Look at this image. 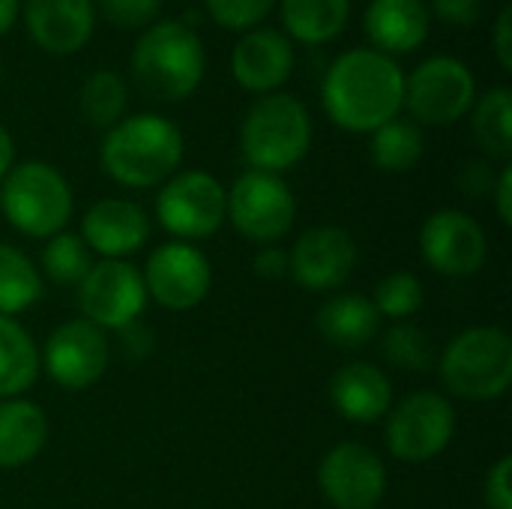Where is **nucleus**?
Segmentation results:
<instances>
[{
	"label": "nucleus",
	"mask_w": 512,
	"mask_h": 509,
	"mask_svg": "<svg viewBox=\"0 0 512 509\" xmlns=\"http://www.w3.org/2000/svg\"><path fill=\"white\" fill-rule=\"evenodd\" d=\"M402 102L405 69L375 48L342 51L321 81V105L330 123L351 135H372L399 117Z\"/></svg>",
	"instance_id": "f257e3e1"
},
{
	"label": "nucleus",
	"mask_w": 512,
	"mask_h": 509,
	"mask_svg": "<svg viewBox=\"0 0 512 509\" xmlns=\"http://www.w3.org/2000/svg\"><path fill=\"white\" fill-rule=\"evenodd\" d=\"M186 141L165 114H129L114 123L99 144L102 171L123 189H153L180 171Z\"/></svg>",
	"instance_id": "f03ea898"
},
{
	"label": "nucleus",
	"mask_w": 512,
	"mask_h": 509,
	"mask_svg": "<svg viewBox=\"0 0 512 509\" xmlns=\"http://www.w3.org/2000/svg\"><path fill=\"white\" fill-rule=\"evenodd\" d=\"M129 69L132 81L156 102H183L207 75V48L192 24L159 18L135 39Z\"/></svg>",
	"instance_id": "7ed1b4c3"
},
{
	"label": "nucleus",
	"mask_w": 512,
	"mask_h": 509,
	"mask_svg": "<svg viewBox=\"0 0 512 509\" xmlns=\"http://www.w3.org/2000/svg\"><path fill=\"white\" fill-rule=\"evenodd\" d=\"M312 147V114L291 93H267L252 102L240 123V156L252 171L282 174L306 159Z\"/></svg>",
	"instance_id": "20e7f679"
},
{
	"label": "nucleus",
	"mask_w": 512,
	"mask_h": 509,
	"mask_svg": "<svg viewBox=\"0 0 512 509\" xmlns=\"http://www.w3.org/2000/svg\"><path fill=\"white\" fill-rule=\"evenodd\" d=\"M75 195L63 171L42 159L18 162L0 180V213L24 237L48 240L66 231Z\"/></svg>",
	"instance_id": "39448f33"
},
{
	"label": "nucleus",
	"mask_w": 512,
	"mask_h": 509,
	"mask_svg": "<svg viewBox=\"0 0 512 509\" xmlns=\"http://www.w3.org/2000/svg\"><path fill=\"white\" fill-rule=\"evenodd\" d=\"M447 393L468 402H495L512 384V339L504 327H468L456 333L438 360Z\"/></svg>",
	"instance_id": "423d86ee"
},
{
	"label": "nucleus",
	"mask_w": 512,
	"mask_h": 509,
	"mask_svg": "<svg viewBox=\"0 0 512 509\" xmlns=\"http://www.w3.org/2000/svg\"><path fill=\"white\" fill-rule=\"evenodd\" d=\"M477 102L474 69L453 54H435L405 72V102L417 126H453Z\"/></svg>",
	"instance_id": "0eeeda50"
},
{
	"label": "nucleus",
	"mask_w": 512,
	"mask_h": 509,
	"mask_svg": "<svg viewBox=\"0 0 512 509\" xmlns=\"http://www.w3.org/2000/svg\"><path fill=\"white\" fill-rule=\"evenodd\" d=\"M456 426L459 420L450 399L432 390H420L390 408L384 441L393 459L405 465H426L453 444Z\"/></svg>",
	"instance_id": "6e6552de"
},
{
	"label": "nucleus",
	"mask_w": 512,
	"mask_h": 509,
	"mask_svg": "<svg viewBox=\"0 0 512 509\" xmlns=\"http://www.w3.org/2000/svg\"><path fill=\"white\" fill-rule=\"evenodd\" d=\"M225 201L228 192L210 171H177L156 195V219L180 243L207 240L225 225Z\"/></svg>",
	"instance_id": "1a4fd4ad"
},
{
	"label": "nucleus",
	"mask_w": 512,
	"mask_h": 509,
	"mask_svg": "<svg viewBox=\"0 0 512 509\" xmlns=\"http://www.w3.org/2000/svg\"><path fill=\"white\" fill-rule=\"evenodd\" d=\"M225 219L246 240L258 246H273L294 228L297 198L282 174L246 171L228 189Z\"/></svg>",
	"instance_id": "9d476101"
},
{
	"label": "nucleus",
	"mask_w": 512,
	"mask_h": 509,
	"mask_svg": "<svg viewBox=\"0 0 512 509\" xmlns=\"http://www.w3.org/2000/svg\"><path fill=\"white\" fill-rule=\"evenodd\" d=\"M81 318L99 330H123L141 321L147 309V288L141 270L129 261H93L78 285Z\"/></svg>",
	"instance_id": "9b49d317"
},
{
	"label": "nucleus",
	"mask_w": 512,
	"mask_h": 509,
	"mask_svg": "<svg viewBox=\"0 0 512 509\" xmlns=\"http://www.w3.org/2000/svg\"><path fill=\"white\" fill-rule=\"evenodd\" d=\"M147 300L168 312H189L201 306L213 285V270L207 255L192 243H162L150 252L141 270Z\"/></svg>",
	"instance_id": "f8f14e48"
},
{
	"label": "nucleus",
	"mask_w": 512,
	"mask_h": 509,
	"mask_svg": "<svg viewBox=\"0 0 512 509\" xmlns=\"http://www.w3.org/2000/svg\"><path fill=\"white\" fill-rule=\"evenodd\" d=\"M108 336L84 318L63 321L45 339L39 366L66 393L90 390L108 369Z\"/></svg>",
	"instance_id": "ddd939ff"
},
{
	"label": "nucleus",
	"mask_w": 512,
	"mask_h": 509,
	"mask_svg": "<svg viewBox=\"0 0 512 509\" xmlns=\"http://www.w3.org/2000/svg\"><path fill=\"white\" fill-rule=\"evenodd\" d=\"M318 486L333 509H375L387 495V465L372 447L342 441L321 459Z\"/></svg>",
	"instance_id": "4468645a"
},
{
	"label": "nucleus",
	"mask_w": 512,
	"mask_h": 509,
	"mask_svg": "<svg viewBox=\"0 0 512 509\" xmlns=\"http://www.w3.org/2000/svg\"><path fill=\"white\" fill-rule=\"evenodd\" d=\"M423 261L450 279L477 276L489 258V237L483 225L465 210H438L420 228Z\"/></svg>",
	"instance_id": "2eb2a0df"
},
{
	"label": "nucleus",
	"mask_w": 512,
	"mask_h": 509,
	"mask_svg": "<svg viewBox=\"0 0 512 509\" xmlns=\"http://www.w3.org/2000/svg\"><path fill=\"white\" fill-rule=\"evenodd\" d=\"M357 258L360 252L351 231L318 225L303 231L288 249V276L312 294L339 291L357 270Z\"/></svg>",
	"instance_id": "dca6fc26"
},
{
	"label": "nucleus",
	"mask_w": 512,
	"mask_h": 509,
	"mask_svg": "<svg viewBox=\"0 0 512 509\" xmlns=\"http://www.w3.org/2000/svg\"><path fill=\"white\" fill-rule=\"evenodd\" d=\"M294 42L276 27H255L240 33L231 51V75L240 90L267 96L276 93L294 72Z\"/></svg>",
	"instance_id": "f3484780"
},
{
	"label": "nucleus",
	"mask_w": 512,
	"mask_h": 509,
	"mask_svg": "<svg viewBox=\"0 0 512 509\" xmlns=\"http://www.w3.org/2000/svg\"><path fill=\"white\" fill-rule=\"evenodd\" d=\"M21 21L36 48L69 57L90 45L96 6L93 0H21Z\"/></svg>",
	"instance_id": "a211bd4d"
},
{
	"label": "nucleus",
	"mask_w": 512,
	"mask_h": 509,
	"mask_svg": "<svg viewBox=\"0 0 512 509\" xmlns=\"http://www.w3.org/2000/svg\"><path fill=\"white\" fill-rule=\"evenodd\" d=\"M78 237L105 261H126L150 240V216L129 198H102L87 207Z\"/></svg>",
	"instance_id": "6ab92c4d"
},
{
	"label": "nucleus",
	"mask_w": 512,
	"mask_h": 509,
	"mask_svg": "<svg viewBox=\"0 0 512 509\" xmlns=\"http://www.w3.org/2000/svg\"><path fill=\"white\" fill-rule=\"evenodd\" d=\"M363 30L369 36V48L396 60L426 45L432 15L426 0H369Z\"/></svg>",
	"instance_id": "aec40b11"
},
{
	"label": "nucleus",
	"mask_w": 512,
	"mask_h": 509,
	"mask_svg": "<svg viewBox=\"0 0 512 509\" xmlns=\"http://www.w3.org/2000/svg\"><path fill=\"white\" fill-rule=\"evenodd\" d=\"M330 402L339 417L357 426L378 423L393 408V384L384 369L366 360L345 363L330 378Z\"/></svg>",
	"instance_id": "412c9836"
},
{
	"label": "nucleus",
	"mask_w": 512,
	"mask_h": 509,
	"mask_svg": "<svg viewBox=\"0 0 512 509\" xmlns=\"http://www.w3.org/2000/svg\"><path fill=\"white\" fill-rule=\"evenodd\" d=\"M315 330L333 348L360 351L378 336L381 315L363 294H333L315 312Z\"/></svg>",
	"instance_id": "4be33fe9"
},
{
	"label": "nucleus",
	"mask_w": 512,
	"mask_h": 509,
	"mask_svg": "<svg viewBox=\"0 0 512 509\" xmlns=\"http://www.w3.org/2000/svg\"><path fill=\"white\" fill-rule=\"evenodd\" d=\"M48 441V417L30 399H0V468L30 465Z\"/></svg>",
	"instance_id": "5701e85b"
},
{
	"label": "nucleus",
	"mask_w": 512,
	"mask_h": 509,
	"mask_svg": "<svg viewBox=\"0 0 512 509\" xmlns=\"http://www.w3.org/2000/svg\"><path fill=\"white\" fill-rule=\"evenodd\" d=\"M282 33L300 45H327L351 21V0H279Z\"/></svg>",
	"instance_id": "b1692460"
},
{
	"label": "nucleus",
	"mask_w": 512,
	"mask_h": 509,
	"mask_svg": "<svg viewBox=\"0 0 512 509\" xmlns=\"http://www.w3.org/2000/svg\"><path fill=\"white\" fill-rule=\"evenodd\" d=\"M39 348L30 333L0 315V399H21L39 378Z\"/></svg>",
	"instance_id": "393cba45"
},
{
	"label": "nucleus",
	"mask_w": 512,
	"mask_h": 509,
	"mask_svg": "<svg viewBox=\"0 0 512 509\" xmlns=\"http://www.w3.org/2000/svg\"><path fill=\"white\" fill-rule=\"evenodd\" d=\"M471 132L486 159L510 162L512 156V93L507 84L489 87L471 108Z\"/></svg>",
	"instance_id": "a878e982"
},
{
	"label": "nucleus",
	"mask_w": 512,
	"mask_h": 509,
	"mask_svg": "<svg viewBox=\"0 0 512 509\" xmlns=\"http://www.w3.org/2000/svg\"><path fill=\"white\" fill-rule=\"evenodd\" d=\"M129 84L114 69H93L78 87V111L93 126L108 132L114 123L126 117Z\"/></svg>",
	"instance_id": "bb28decb"
},
{
	"label": "nucleus",
	"mask_w": 512,
	"mask_h": 509,
	"mask_svg": "<svg viewBox=\"0 0 512 509\" xmlns=\"http://www.w3.org/2000/svg\"><path fill=\"white\" fill-rule=\"evenodd\" d=\"M426 153L423 129L414 120L393 117L390 123L378 126L369 138V156L378 171L384 174H405L411 171Z\"/></svg>",
	"instance_id": "cd10ccee"
},
{
	"label": "nucleus",
	"mask_w": 512,
	"mask_h": 509,
	"mask_svg": "<svg viewBox=\"0 0 512 509\" xmlns=\"http://www.w3.org/2000/svg\"><path fill=\"white\" fill-rule=\"evenodd\" d=\"M39 297L42 273L21 249L0 243V315L15 318L18 312L30 309Z\"/></svg>",
	"instance_id": "c85d7f7f"
},
{
	"label": "nucleus",
	"mask_w": 512,
	"mask_h": 509,
	"mask_svg": "<svg viewBox=\"0 0 512 509\" xmlns=\"http://www.w3.org/2000/svg\"><path fill=\"white\" fill-rule=\"evenodd\" d=\"M93 267V252L84 246L78 234L60 231L42 246V273L63 288H78L87 270Z\"/></svg>",
	"instance_id": "c756f323"
},
{
	"label": "nucleus",
	"mask_w": 512,
	"mask_h": 509,
	"mask_svg": "<svg viewBox=\"0 0 512 509\" xmlns=\"http://www.w3.org/2000/svg\"><path fill=\"white\" fill-rule=\"evenodd\" d=\"M384 357L405 372H429L435 363V345L432 336L411 324V321H396L387 333H384Z\"/></svg>",
	"instance_id": "7c9ffc66"
},
{
	"label": "nucleus",
	"mask_w": 512,
	"mask_h": 509,
	"mask_svg": "<svg viewBox=\"0 0 512 509\" xmlns=\"http://www.w3.org/2000/svg\"><path fill=\"white\" fill-rule=\"evenodd\" d=\"M423 300H426L423 282L408 270H396L375 285L372 306L378 309L381 318H390L396 324V321H408L411 315H417L423 309Z\"/></svg>",
	"instance_id": "2f4dec72"
},
{
	"label": "nucleus",
	"mask_w": 512,
	"mask_h": 509,
	"mask_svg": "<svg viewBox=\"0 0 512 509\" xmlns=\"http://www.w3.org/2000/svg\"><path fill=\"white\" fill-rule=\"evenodd\" d=\"M276 3L279 0H204V9L222 30L246 33L261 27Z\"/></svg>",
	"instance_id": "473e14b6"
},
{
	"label": "nucleus",
	"mask_w": 512,
	"mask_h": 509,
	"mask_svg": "<svg viewBox=\"0 0 512 509\" xmlns=\"http://www.w3.org/2000/svg\"><path fill=\"white\" fill-rule=\"evenodd\" d=\"M96 15L120 30H144L159 21L162 0H93Z\"/></svg>",
	"instance_id": "72a5a7b5"
},
{
	"label": "nucleus",
	"mask_w": 512,
	"mask_h": 509,
	"mask_svg": "<svg viewBox=\"0 0 512 509\" xmlns=\"http://www.w3.org/2000/svg\"><path fill=\"white\" fill-rule=\"evenodd\" d=\"M429 15L441 18L450 27H474L483 12H486V0H429Z\"/></svg>",
	"instance_id": "f704fd0d"
},
{
	"label": "nucleus",
	"mask_w": 512,
	"mask_h": 509,
	"mask_svg": "<svg viewBox=\"0 0 512 509\" xmlns=\"http://www.w3.org/2000/svg\"><path fill=\"white\" fill-rule=\"evenodd\" d=\"M483 501L489 509H512V459L501 456L483 483Z\"/></svg>",
	"instance_id": "c9c22d12"
},
{
	"label": "nucleus",
	"mask_w": 512,
	"mask_h": 509,
	"mask_svg": "<svg viewBox=\"0 0 512 509\" xmlns=\"http://www.w3.org/2000/svg\"><path fill=\"white\" fill-rule=\"evenodd\" d=\"M495 177H498V171H492V162L489 159H471V162H465L459 168L456 186L468 198H486V195H492Z\"/></svg>",
	"instance_id": "e433bc0d"
},
{
	"label": "nucleus",
	"mask_w": 512,
	"mask_h": 509,
	"mask_svg": "<svg viewBox=\"0 0 512 509\" xmlns=\"http://www.w3.org/2000/svg\"><path fill=\"white\" fill-rule=\"evenodd\" d=\"M492 51L504 72H512V6L504 3L492 27Z\"/></svg>",
	"instance_id": "4c0bfd02"
},
{
	"label": "nucleus",
	"mask_w": 512,
	"mask_h": 509,
	"mask_svg": "<svg viewBox=\"0 0 512 509\" xmlns=\"http://www.w3.org/2000/svg\"><path fill=\"white\" fill-rule=\"evenodd\" d=\"M252 270L255 276L267 279V282H276V279H285L288 276V249L282 246H261L252 258Z\"/></svg>",
	"instance_id": "58836bf2"
},
{
	"label": "nucleus",
	"mask_w": 512,
	"mask_h": 509,
	"mask_svg": "<svg viewBox=\"0 0 512 509\" xmlns=\"http://www.w3.org/2000/svg\"><path fill=\"white\" fill-rule=\"evenodd\" d=\"M117 336H120V348H123V354H126V357H132V360L147 357V354H150V348H153V333H150L141 321H135V324H129V327L117 330Z\"/></svg>",
	"instance_id": "ea45409f"
},
{
	"label": "nucleus",
	"mask_w": 512,
	"mask_h": 509,
	"mask_svg": "<svg viewBox=\"0 0 512 509\" xmlns=\"http://www.w3.org/2000/svg\"><path fill=\"white\" fill-rule=\"evenodd\" d=\"M492 198H495V213L501 219V225H512V165L504 162L495 186H492Z\"/></svg>",
	"instance_id": "a19ab883"
},
{
	"label": "nucleus",
	"mask_w": 512,
	"mask_h": 509,
	"mask_svg": "<svg viewBox=\"0 0 512 509\" xmlns=\"http://www.w3.org/2000/svg\"><path fill=\"white\" fill-rule=\"evenodd\" d=\"M12 165H15V141H12L9 129L0 123V180L9 174Z\"/></svg>",
	"instance_id": "79ce46f5"
},
{
	"label": "nucleus",
	"mask_w": 512,
	"mask_h": 509,
	"mask_svg": "<svg viewBox=\"0 0 512 509\" xmlns=\"http://www.w3.org/2000/svg\"><path fill=\"white\" fill-rule=\"evenodd\" d=\"M21 18V0H0V36H6Z\"/></svg>",
	"instance_id": "37998d69"
}]
</instances>
